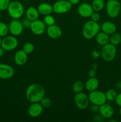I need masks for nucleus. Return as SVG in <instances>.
Here are the masks:
<instances>
[{"instance_id": "nucleus-1", "label": "nucleus", "mask_w": 121, "mask_h": 122, "mask_svg": "<svg viewBox=\"0 0 121 122\" xmlns=\"http://www.w3.org/2000/svg\"><path fill=\"white\" fill-rule=\"evenodd\" d=\"M45 90L42 85L32 83L28 86L26 91V98L31 103L40 102L45 97Z\"/></svg>"}, {"instance_id": "nucleus-2", "label": "nucleus", "mask_w": 121, "mask_h": 122, "mask_svg": "<svg viewBox=\"0 0 121 122\" xmlns=\"http://www.w3.org/2000/svg\"><path fill=\"white\" fill-rule=\"evenodd\" d=\"M100 26L98 23L89 20L85 22L83 28V35L86 39H91L100 32Z\"/></svg>"}, {"instance_id": "nucleus-3", "label": "nucleus", "mask_w": 121, "mask_h": 122, "mask_svg": "<svg viewBox=\"0 0 121 122\" xmlns=\"http://www.w3.org/2000/svg\"><path fill=\"white\" fill-rule=\"evenodd\" d=\"M9 16L13 19H19L24 14V7L22 4L17 1H11L7 9Z\"/></svg>"}, {"instance_id": "nucleus-4", "label": "nucleus", "mask_w": 121, "mask_h": 122, "mask_svg": "<svg viewBox=\"0 0 121 122\" xmlns=\"http://www.w3.org/2000/svg\"><path fill=\"white\" fill-rule=\"evenodd\" d=\"M106 10L110 17H117L121 13V3L117 0H108L106 4Z\"/></svg>"}, {"instance_id": "nucleus-5", "label": "nucleus", "mask_w": 121, "mask_h": 122, "mask_svg": "<svg viewBox=\"0 0 121 122\" xmlns=\"http://www.w3.org/2000/svg\"><path fill=\"white\" fill-rule=\"evenodd\" d=\"M116 54V46L109 43L104 45L101 50V57L105 61L110 62L113 60Z\"/></svg>"}, {"instance_id": "nucleus-6", "label": "nucleus", "mask_w": 121, "mask_h": 122, "mask_svg": "<svg viewBox=\"0 0 121 122\" xmlns=\"http://www.w3.org/2000/svg\"><path fill=\"white\" fill-rule=\"evenodd\" d=\"M53 12L56 14H64L72 8V4L68 0H59L53 4Z\"/></svg>"}, {"instance_id": "nucleus-7", "label": "nucleus", "mask_w": 121, "mask_h": 122, "mask_svg": "<svg viewBox=\"0 0 121 122\" xmlns=\"http://www.w3.org/2000/svg\"><path fill=\"white\" fill-rule=\"evenodd\" d=\"M88 99L89 101H90L93 104L98 106L105 104L107 101L105 93L100 91H98L97 89L90 92L88 95Z\"/></svg>"}, {"instance_id": "nucleus-8", "label": "nucleus", "mask_w": 121, "mask_h": 122, "mask_svg": "<svg viewBox=\"0 0 121 122\" xmlns=\"http://www.w3.org/2000/svg\"><path fill=\"white\" fill-rule=\"evenodd\" d=\"M18 40L14 36H6L2 39L1 47L7 51L14 50L18 46Z\"/></svg>"}, {"instance_id": "nucleus-9", "label": "nucleus", "mask_w": 121, "mask_h": 122, "mask_svg": "<svg viewBox=\"0 0 121 122\" xmlns=\"http://www.w3.org/2000/svg\"><path fill=\"white\" fill-rule=\"evenodd\" d=\"M75 103L79 109L85 110L88 107L89 104L88 97L84 92L75 94L74 97Z\"/></svg>"}, {"instance_id": "nucleus-10", "label": "nucleus", "mask_w": 121, "mask_h": 122, "mask_svg": "<svg viewBox=\"0 0 121 122\" xmlns=\"http://www.w3.org/2000/svg\"><path fill=\"white\" fill-rule=\"evenodd\" d=\"M23 28L22 23L18 19H13L10 21L8 26L9 32L14 36L20 35L23 31Z\"/></svg>"}, {"instance_id": "nucleus-11", "label": "nucleus", "mask_w": 121, "mask_h": 122, "mask_svg": "<svg viewBox=\"0 0 121 122\" xmlns=\"http://www.w3.org/2000/svg\"><path fill=\"white\" fill-rule=\"evenodd\" d=\"M30 29L32 33L36 35H41L46 31V25L44 21L37 19L32 21Z\"/></svg>"}, {"instance_id": "nucleus-12", "label": "nucleus", "mask_w": 121, "mask_h": 122, "mask_svg": "<svg viewBox=\"0 0 121 122\" xmlns=\"http://www.w3.org/2000/svg\"><path fill=\"white\" fill-rule=\"evenodd\" d=\"M14 69L11 66L7 64H0V79H8L14 76Z\"/></svg>"}, {"instance_id": "nucleus-13", "label": "nucleus", "mask_w": 121, "mask_h": 122, "mask_svg": "<svg viewBox=\"0 0 121 122\" xmlns=\"http://www.w3.org/2000/svg\"><path fill=\"white\" fill-rule=\"evenodd\" d=\"M43 107L40 102H33L28 108V113L32 117H37L42 113Z\"/></svg>"}, {"instance_id": "nucleus-14", "label": "nucleus", "mask_w": 121, "mask_h": 122, "mask_svg": "<svg viewBox=\"0 0 121 122\" xmlns=\"http://www.w3.org/2000/svg\"><path fill=\"white\" fill-rule=\"evenodd\" d=\"M78 13L79 15L83 17L87 18L90 17L93 13L94 12L91 5L88 3H82L78 6Z\"/></svg>"}, {"instance_id": "nucleus-15", "label": "nucleus", "mask_w": 121, "mask_h": 122, "mask_svg": "<svg viewBox=\"0 0 121 122\" xmlns=\"http://www.w3.org/2000/svg\"><path fill=\"white\" fill-rule=\"evenodd\" d=\"M46 33L49 38L56 39L60 38L62 36V30L58 25H53L49 26L46 29Z\"/></svg>"}, {"instance_id": "nucleus-16", "label": "nucleus", "mask_w": 121, "mask_h": 122, "mask_svg": "<svg viewBox=\"0 0 121 122\" xmlns=\"http://www.w3.org/2000/svg\"><path fill=\"white\" fill-rule=\"evenodd\" d=\"M99 112L102 116L106 119L112 117L114 114V110L110 105L108 104H104L99 106Z\"/></svg>"}, {"instance_id": "nucleus-17", "label": "nucleus", "mask_w": 121, "mask_h": 122, "mask_svg": "<svg viewBox=\"0 0 121 122\" xmlns=\"http://www.w3.org/2000/svg\"><path fill=\"white\" fill-rule=\"evenodd\" d=\"M27 54L23 50L17 51L14 55V61L17 65L20 66H22L27 63Z\"/></svg>"}, {"instance_id": "nucleus-18", "label": "nucleus", "mask_w": 121, "mask_h": 122, "mask_svg": "<svg viewBox=\"0 0 121 122\" xmlns=\"http://www.w3.org/2000/svg\"><path fill=\"white\" fill-rule=\"evenodd\" d=\"M85 89L89 92L94 91L97 90L99 86V82L98 80L96 77H90L87 81L85 82Z\"/></svg>"}, {"instance_id": "nucleus-19", "label": "nucleus", "mask_w": 121, "mask_h": 122, "mask_svg": "<svg viewBox=\"0 0 121 122\" xmlns=\"http://www.w3.org/2000/svg\"><path fill=\"white\" fill-rule=\"evenodd\" d=\"M101 29L102 32H104L109 35H111L113 33L116 32V26L113 23L107 21H105L102 24L101 26Z\"/></svg>"}, {"instance_id": "nucleus-20", "label": "nucleus", "mask_w": 121, "mask_h": 122, "mask_svg": "<svg viewBox=\"0 0 121 122\" xmlns=\"http://www.w3.org/2000/svg\"><path fill=\"white\" fill-rule=\"evenodd\" d=\"M39 14L46 15L51 14L53 12V6L49 3H42L37 7Z\"/></svg>"}, {"instance_id": "nucleus-21", "label": "nucleus", "mask_w": 121, "mask_h": 122, "mask_svg": "<svg viewBox=\"0 0 121 122\" xmlns=\"http://www.w3.org/2000/svg\"><path fill=\"white\" fill-rule=\"evenodd\" d=\"M26 14L27 19L30 20L31 21H34L38 19L40 14L38 11L37 8L34 7H29L26 10Z\"/></svg>"}, {"instance_id": "nucleus-22", "label": "nucleus", "mask_w": 121, "mask_h": 122, "mask_svg": "<svg viewBox=\"0 0 121 122\" xmlns=\"http://www.w3.org/2000/svg\"><path fill=\"white\" fill-rule=\"evenodd\" d=\"M109 38L110 36L109 35L106 34L104 32H98L97 35L96 36V42L99 45L104 46L109 43Z\"/></svg>"}, {"instance_id": "nucleus-23", "label": "nucleus", "mask_w": 121, "mask_h": 122, "mask_svg": "<svg viewBox=\"0 0 121 122\" xmlns=\"http://www.w3.org/2000/svg\"><path fill=\"white\" fill-rule=\"evenodd\" d=\"M105 5L104 0H93L91 3V6L94 11L99 12L103 9Z\"/></svg>"}, {"instance_id": "nucleus-24", "label": "nucleus", "mask_w": 121, "mask_h": 122, "mask_svg": "<svg viewBox=\"0 0 121 122\" xmlns=\"http://www.w3.org/2000/svg\"><path fill=\"white\" fill-rule=\"evenodd\" d=\"M121 42V35L119 33H114L109 38V43L114 45H117Z\"/></svg>"}, {"instance_id": "nucleus-25", "label": "nucleus", "mask_w": 121, "mask_h": 122, "mask_svg": "<svg viewBox=\"0 0 121 122\" xmlns=\"http://www.w3.org/2000/svg\"><path fill=\"white\" fill-rule=\"evenodd\" d=\"M84 88V85L83 82L81 81H78L74 83L73 85H72V91H73L74 93L77 94V93L83 91Z\"/></svg>"}, {"instance_id": "nucleus-26", "label": "nucleus", "mask_w": 121, "mask_h": 122, "mask_svg": "<svg viewBox=\"0 0 121 122\" xmlns=\"http://www.w3.org/2000/svg\"><path fill=\"white\" fill-rule=\"evenodd\" d=\"M105 95L107 100L110 101H112L115 100L117 94V93H116V91L112 89H109V90L107 91L105 93Z\"/></svg>"}, {"instance_id": "nucleus-27", "label": "nucleus", "mask_w": 121, "mask_h": 122, "mask_svg": "<svg viewBox=\"0 0 121 122\" xmlns=\"http://www.w3.org/2000/svg\"><path fill=\"white\" fill-rule=\"evenodd\" d=\"M9 29L8 26L4 22H0V36L5 37L7 35Z\"/></svg>"}, {"instance_id": "nucleus-28", "label": "nucleus", "mask_w": 121, "mask_h": 122, "mask_svg": "<svg viewBox=\"0 0 121 122\" xmlns=\"http://www.w3.org/2000/svg\"><path fill=\"white\" fill-rule=\"evenodd\" d=\"M34 46L32 43L31 42H27L24 45L23 48V50L26 52V54H31L34 51Z\"/></svg>"}, {"instance_id": "nucleus-29", "label": "nucleus", "mask_w": 121, "mask_h": 122, "mask_svg": "<svg viewBox=\"0 0 121 122\" xmlns=\"http://www.w3.org/2000/svg\"><path fill=\"white\" fill-rule=\"evenodd\" d=\"M43 21L45 23V25L49 26H51V25H55V20L54 17H53L52 15L49 14V15H45V17H44Z\"/></svg>"}, {"instance_id": "nucleus-30", "label": "nucleus", "mask_w": 121, "mask_h": 122, "mask_svg": "<svg viewBox=\"0 0 121 122\" xmlns=\"http://www.w3.org/2000/svg\"><path fill=\"white\" fill-rule=\"evenodd\" d=\"M40 102L44 108H49L51 106V104H52L51 100L49 98L45 97L43 98L42 100L40 101Z\"/></svg>"}, {"instance_id": "nucleus-31", "label": "nucleus", "mask_w": 121, "mask_h": 122, "mask_svg": "<svg viewBox=\"0 0 121 122\" xmlns=\"http://www.w3.org/2000/svg\"><path fill=\"white\" fill-rule=\"evenodd\" d=\"M9 3V0H0V11H5L8 9Z\"/></svg>"}, {"instance_id": "nucleus-32", "label": "nucleus", "mask_w": 121, "mask_h": 122, "mask_svg": "<svg viewBox=\"0 0 121 122\" xmlns=\"http://www.w3.org/2000/svg\"><path fill=\"white\" fill-rule=\"evenodd\" d=\"M91 18V20L96 22H98L100 19V15L98 13V12L94 11L93 13L91 14V15L90 17Z\"/></svg>"}, {"instance_id": "nucleus-33", "label": "nucleus", "mask_w": 121, "mask_h": 122, "mask_svg": "<svg viewBox=\"0 0 121 122\" xmlns=\"http://www.w3.org/2000/svg\"><path fill=\"white\" fill-rule=\"evenodd\" d=\"M32 21L30 20H29L28 19H24L23 20L22 23L23 24V26L24 27H26V28H27V27H30V25L31 23H32Z\"/></svg>"}, {"instance_id": "nucleus-34", "label": "nucleus", "mask_w": 121, "mask_h": 122, "mask_svg": "<svg viewBox=\"0 0 121 122\" xmlns=\"http://www.w3.org/2000/svg\"><path fill=\"white\" fill-rule=\"evenodd\" d=\"M115 101H116V103L117 106L121 107V93L117 94L116 99H115Z\"/></svg>"}, {"instance_id": "nucleus-35", "label": "nucleus", "mask_w": 121, "mask_h": 122, "mask_svg": "<svg viewBox=\"0 0 121 122\" xmlns=\"http://www.w3.org/2000/svg\"><path fill=\"white\" fill-rule=\"evenodd\" d=\"M88 76H90V77H96V70H95L94 69H91V70H89Z\"/></svg>"}, {"instance_id": "nucleus-36", "label": "nucleus", "mask_w": 121, "mask_h": 122, "mask_svg": "<svg viewBox=\"0 0 121 122\" xmlns=\"http://www.w3.org/2000/svg\"><path fill=\"white\" fill-rule=\"evenodd\" d=\"M91 110L94 111V112H97V110H99V106H97V105L93 104V106H91Z\"/></svg>"}, {"instance_id": "nucleus-37", "label": "nucleus", "mask_w": 121, "mask_h": 122, "mask_svg": "<svg viewBox=\"0 0 121 122\" xmlns=\"http://www.w3.org/2000/svg\"><path fill=\"white\" fill-rule=\"evenodd\" d=\"M92 56L94 58H97V57H99V53H98L97 51L95 50V51H94L93 52H92Z\"/></svg>"}, {"instance_id": "nucleus-38", "label": "nucleus", "mask_w": 121, "mask_h": 122, "mask_svg": "<svg viewBox=\"0 0 121 122\" xmlns=\"http://www.w3.org/2000/svg\"><path fill=\"white\" fill-rule=\"evenodd\" d=\"M68 1L72 4V5H77L79 3L81 0H68Z\"/></svg>"}, {"instance_id": "nucleus-39", "label": "nucleus", "mask_w": 121, "mask_h": 122, "mask_svg": "<svg viewBox=\"0 0 121 122\" xmlns=\"http://www.w3.org/2000/svg\"><path fill=\"white\" fill-rule=\"evenodd\" d=\"M4 51L5 50L1 47V46H0V57H1L3 56L4 54Z\"/></svg>"}, {"instance_id": "nucleus-40", "label": "nucleus", "mask_w": 121, "mask_h": 122, "mask_svg": "<svg viewBox=\"0 0 121 122\" xmlns=\"http://www.w3.org/2000/svg\"><path fill=\"white\" fill-rule=\"evenodd\" d=\"M119 114L121 116V107H120L119 111Z\"/></svg>"}, {"instance_id": "nucleus-41", "label": "nucleus", "mask_w": 121, "mask_h": 122, "mask_svg": "<svg viewBox=\"0 0 121 122\" xmlns=\"http://www.w3.org/2000/svg\"><path fill=\"white\" fill-rule=\"evenodd\" d=\"M1 42H2V39H1V37L0 36V46L1 45Z\"/></svg>"}, {"instance_id": "nucleus-42", "label": "nucleus", "mask_w": 121, "mask_h": 122, "mask_svg": "<svg viewBox=\"0 0 121 122\" xmlns=\"http://www.w3.org/2000/svg\"><path fill=\"white\" fill-rule=\"evenodd\" d=\"M1 13H0V19H1Z\"/></svg>"}, {"instance_id": "nucleus-43", "label": "nucleus", "mask_w": 121, "mask_h": 122, "mask_svg": "<svg viewBox=\"0 0 121 122\" xmlns=\"http://www.w3.org/2000/svg\"><path fill=\"white\" fill-rule=\"evenodd\" d=\"M83 1H88V0H83Z\"/></svg>"}]
</instances>
